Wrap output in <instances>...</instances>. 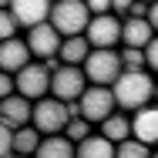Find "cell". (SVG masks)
Instances as JSON below:
<instances>
[{
    "label": "cell",
    "mask_w": 158,
    "mask_h": 158,
    "mask_svg": "<svg viewBox=\"0 0 158 158\" xmlns=\"http://www.w3.org/2000/svg\"><path fill=\"white\" fill-rule=\"evenodd\" d=\"M111 91H114L118 108L135 111V108H141V104L152 101V94H155V77H152L148 67H141V71H128V67H125V71L114 77Z\"/></svg>",
    "instance_id": "1"
},
{
    "label": "cell",
    "mask_w": 158,
    "mask_h": 158,
    "mask_svg": "<svg viewBox=\"0 0 158 158\" xmlns=\"http://www.w3.org/2000/svg\"><path fill=\"white\" fill-rule=\"evenodd\" d=\"M71 121V108L67 101H61L57 94H44L34 101V114L31 125L40 131V135H54V131H64V125Z\"/></svg>",
    "instance_id": "2"
},
{
    "label": "cell",
    "mask_w": 158,
    "mask_h": 158,
    "mask_svg": "<svg viewBox=\"0 0 158 158\" xmlns=\"http://www.w3.org/2000/svg\"><path fill=\"white\" fill-rule=\"evenodd\" d=\"M81 67H84L91 84H114V77L125 71L121 51H114V47H91V54L84 57Z\"/></svg>",
    "instance_id": "3"
},
{
    "label": "cell",
    "mask_w": 158,
    "mask_h": 158,
    "mask_svg": "<svg viewBox=\"0 0 158 158\" xmlns=\"http://www.w3.org/2000/svg\"><path fill=\"white\" fill-rule=\"evenodd\" d=\"M88 20H91V10H88L84 0H54V3H51V24H54L64 37L84 34Z\"/></svg>",
    "instance_id": "4"
},
{
    "label": "cell",
    "mask_w": 158,
    "mask_h": 158,
    "mask_svg": "<svg viewBox=\"0 0 158 158\" xmlns=\"http://www.w3.org/2000/svg\"><path fill=\"white\" fill-rule=\"evenodd\" d=\"M81 114L91 121V125H101L114 108H118V101H114V91H111V84H88L84 91H81Z\"/></svg>",
    "instance_id": "5"
},
{
    "label": "cell",
    "mask_w": 158,
    "mask_h": 158,
    "mask_svg": "<svg viewBox=\"0 0 158 158\" xmlns=\"http://www.w3.org/2000/svg\"><path fill=\"white\" fill-rule=\"evenodd\" d=\"M14 81H17V91L24 98H31V101L51 94V67L44 61H27L17 74H14Z\"/></svg>",
    "instance_id": "6"
},
{
    "label": "cell",
    "mask_w": 158,
    "mask_h": 158,
    "mask_svg": "<svg viewBox=\"0 0 158 158\" xmlns=\"http://www.w3.org/2000/svg\"><path fill=\"white\" fill-rule=\"evenodd\" d=\"M88 74L81 64H61L54 74H51V94H57L61 101H74L81 98V91L88 88Z\"/></svg>",
    "instance_id": "7"
},
{
    "label": "cell",
    "mask_w": 158,
    "mask_h": 158,
    "mask_svg": "<svg viewBox=\"0 0 158 158\" xmlns=\"http://www.w3.org/2000/svg\"><path fill=\"white\" fill-rule=\"evenodd\" d=\"M84 37L91 40V47H118L121 44V17L118 14H91Z\"/></svg>",
    "instance_id": "8"
},
{
    "label": "cell",
    "mask_w": 158,
    "mask_h": 158,
    "mask_svg": "<svg viewBox=\"0 0 158 158\" xmlns=\"http://www.w3.org/2000/svg\"><path fill=\"white\" fill-rule=\"evenodd\" d=\"M61 40H64V34L57 31L51 20H40V24L27 27V47H31V54L37 57V61L54 57V54L61 51Z\"/></svg>",
    "instance_id": "9"
},
{
    "label": "cell",
    "mask_w": 158,
    "mask_h": 158,
    "mask_svg": "<svg viewBox=\"0 0 158 158\" xmlns=\"http://www.w3.org/2000/svg\"><path fill=\"white\" fill-rule=\"evenodd\" d=\"M131 135L141 138L145 145H158V101H148L141 108H135L131 114Z\"/></svg>",
    "instance_id": "10"
},
{
    "label": "cell",
    "mask_w": 158,
    "mask_h": 158,
    "mask_svg": "<svg viewBox=\"0 0 158 158\" xmlns=\"http://www.w3.org/2000/svg\"><path fill=\"white\" fill-rule=\"evenodd\" d=\"M27 61H34L31 47H27V37H7V40H0V71L17 74Z\"/></svg>",
    "instance_id": "11"
},
{
    "label": "cell",
    "mask_w": 158,
    "mask_h": 158,
    "mask_svg": "<svg viewBox=\"0 0 158 158\" xmlns=\"http://www.w3.org/2000/svg\"><path fill=\"white\" fill-rule=\"evenodd\" d=\"M31 114H34V101L24 98L20 91H14V94H7L0 101V121H7L10 128L31 125Z\"/></svg>",
    "instance_id": "12"
},
{
    "label": "cell",
    "mask_w": 158,
    "mask_h": 158,
    "mask_svg": "<svg viewBox=\"0 0 158 158\" xmlns=\"http://www.w3.org/2000/svg\"><path fill=\"white\" fill-rule=\"evenodd\" d=\"M51 3L54 0H10V10H14L17 24L27 31L40 20H51Z\"/></svg>",
    "instance_id": "13"
},
{
    "label": "cell",
    "mask_w": 158,
    "mask_h": 158,
    "mask_svg": "<svg viewBox=\"0 0 158 158\" xmlns=\"http://www.w3.org/2000/svg\"><path fill=\"white\" fill-rule=\"evenodd\" d=\"M155 37V27L148 17H121V44L125 47H145Z\"/></svg>",
    "instance_id": "14"
},
{
    "label": "cell",
    "mask_w": 158,
    "mask_h": 158,
    "mask_svg": "<svg viewBox=\"0 0 158 158\" xmlns=\"http://www.w3.org/2000/svg\"><path fill=\"white\" fill-rule=\"evenodd\" d=\"M37 155L40 158H71V155H77V145H74L64 131H54V135H44V138H40Z\"/></svg>",
    "instance_id": "15"
},
{
    "label": "cell",
    "mask_w": 158,
    "mask_h": 158,
    "mask_svg": "<svg viewBox=\"0 0 158 158\" xmlns=\"http://www.w3.org/2000/svg\"><path fill=\"white\" fill-rule=\"evenodd\" d=\"M101 135H104V138H111V141L118 145L121 138L131 135V114H128L125 108H114V111L101 121Z\"/></svg>",
    "instance_id": "16"
},
{
    "label": "cell",
    "mask_w": 158,
    "mask_h": 158,
    "mask_svg": "<svg viewBox=\"0 0 158 158\" xmlns=\"http://www.w3.org/2000/svg\"><path fill=\"white\" fill-rule=\"evenodd\" d=\"M57 54H61L64 64H84V57L91 54V40L84 34H71V37L61 40V51Z\"/></svg>",
    "instance_id": "17"
},
{
    "label": "cell",
    "mask_w": 158,
    "mask_h": 158,
    "mask_svg": "<svg viewBox=\"0 0 158 158\" xmlns=\"http://www.w3.org/2000/svg\"><path fill=\"white\" fill-rule=\"evenodd\" d=\"M77 155L81 158H108V155H114V141L111 138H104L101 131H91L88 138H81L77 141Z\"/></svg>",
    "instance_id": "18"
},
{
    "label": "cell",
    "mask_w": 158,
    "mask_h": 158,
    "mask_svg": "<svg viewBox=\"0 0 158 158\" xmlns=\"http://www.w3.org/2000/svg\"><path fill=\"white\" fill-rule=\"evenodd\" d=\"M40 131L34 125H20L14 128V155H37V145H40Z\"/></svg>",
    "instance_id": "19"
},
{
    "label": "cell",
    "mask_w": 158,
    "mask_h": 158,
    "mask_svg": "<svg viewBox=\"0 0 158 158\" xmlns=\"http://www.w3.org/2000/svg\"><path fill=\"white\" fill-rule=\"evenodd\" d=\"M114 155H121V158H145V155H152V145H145L141 138L128 135V138H121V141L114 145Z\"/></svg>",
    "instance_id": "20"
},
{
    "label": "cell",
    "mask_w": 158,
    "mask_h": 158,
    "mask_svg": "<svg viewBox=\"0 0 158 158\" xmlns=\"http://www.w3.org/2000/svg\"><path fill=\"white\" fill-rule=\"evenodd\" d=\"M64 135H67V138H71V141L77 145L81 138H88V135H91V121H88L84 114H74V118H71V121L64 125Z\"/></svg>",
    "instance_id": "21"
},
{
    "label": "cell",
    "mask_w": 158,
    "mask_h": 158,
    "mask_svg": "<svg viewBox=\"0 0 158 158\" xmlns=\"http://www.w3.org/2000/svg\"><path fill=\"white\" fill-rule=\"evenodd\" d=\"M17 31H24V27L17 24L14 10H10V7H0V40H7V37H17Z\"/></svg>",
    "instance_id": "22"
},
{
    "label": "cell",
    "mask_w": 158,
    "mask_h": 158,
    "mask_svg": "<svg viewBox=\"0 0 158 158\" xmlns=\"http://www.w3.org/2000/svg\"><path fill=\"white\" fill-rule=\"evenodd\" d=\"M121 64L128 71H141L145 67V47H125L121 51Z\"/></svg>",
    "instance_id": "23"
},
{
    "label": "cell",
    "mask_w": 158,
    "mask_h": 158,
    "mask_svg": "<svg viewBox=\"0 0 158 158\" xmlns=\"http://www.w3.org/2000/svg\"><path fill=\"white\" fill-rule=\"evenodd\" d=\"M14 155V128L7 121H0V158Z\"/></svg>",
    "instance_id": "24"
},
{
    "label": "cell",
    "mask_w": 158,
    "mask_h": 158,
    "mask_svg": "<svg viewBox=\"0 0 158 158\" xmlns=\"http://www.w3.org/2000/svg\"><path fill=\"white\" fill-rule=\"evenodd\" d=\"M145 67H148L152 74H158V34L145 44Z\"/></svg>",
    "instance_id": "25"
},
{
    "label": "cell",
    "mask_w": 158,
    "mask_h": 158,
    "mask_svg": "<svg viewBox=\"0 0 158 158\" xmlns=\"http://www.w3.org/2000/svg\"><path fill=\"white\" fill-rule=\"evenodd\" d=\"M14 91H17V81H14V74H10V71H0V101H3L7 94H14Z\"/></svg>",
    "instance_id": "26"
},
{
    "label": "cell",
    "mask_w": 158,
    "mask_h": 158,
    "mask_svg": "<svg viewBox=\"0 0 158 158\" xmlns=\"http://www.w3.org/2000/svg\"><path fill=\"white\" fill-rule=\"evenodd\" d=\"M131 3H135V0H111V14L128 17V14H131Z\"/></svg>",
    "instance_id": "27"
},
{
    "label": "cell",
    "mask_w": 158,
    "mask_h": 158,
    "mask_svg": "<svg viewBox=\"0 0 158 158\" xmlns=\"http://www.w3.org/2000/svg\"><path fill=\"white\" fill-rule=\"evenodd\" d=\"M84 3H88L91 14H108L111 10V0H84Z\"/></svg>",
    "instance_id": "28"
},
{
    "label": "cell",
    "mask_w": 158,
    "mask_h": 158,
    "mask_svg": "<svg viewBox=\"0 0 158 158\" xmlns=\"http://www.w3.org/2000/svg\"><path fill=\"white\" fill-rule=\"evenodd\" d=\"M128 17H148V3H145V0H135V3H131V14H128Z\"/></svg>",
    "instance_id": "29"
},
{
    "label": "cell",
    "mask_w": 158,
    "mask_h": 158,
    "mask_svg": "<svg viewBox=\"0 0 158 158\" xmlns=\"http://www.w3.org/2000/svg\"><path fill=\"white\" fill-rule=\"evenodd\" d=\"M148 24L155 27V34H158V0H152L148 3Z\"/></svg>",
    "instance_id": "30"
},
{
    "label": "cell",
    "mask_w": 158,
    "mask_h": 158,
    "mask_svg": "<svg viewBox=\"0 0 158 158\" xmlns=\"http://www.w3.org/2000/svg\"><path fill=\"white\" fill-rule=\"evenodd\" d=\"M152 101H158V84H155V94H152Z\"/></svg>",
    "instance_id": "31"
},
{
    "label": "cell",
    "mask_w": 158,
    "mask_h": 158,
    "mask_svg": "<svg viewBox=\"0 0 158 158\" xmlns=\"http://www.w3.org/2000/svg\"><path fill=\"white\" fill-rule=\"evenodd\" d=\"M0 7H10V0H0Z\"/></svg>",
    "instance_id": "32"
},
{
    "label": "cell",
    "mask_w": 158,
    "mask_h": 158,
    "mask_svg": "<svg viewBox=\"0 0 158 158\" xmlns=\"http://www.w3.org/2000/svg\"><path fill=\"white\" fill-rule=\"evenodd\" d=\"M145 3H152V0H145Z\"/></svg>",
    "instance_id": "33"
}]
</instances>
